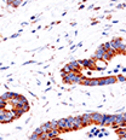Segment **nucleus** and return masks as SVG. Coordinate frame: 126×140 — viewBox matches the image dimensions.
<instances>
[{
  "label": "nucleus",
  "instance_id": "obj_19",
  "mask_svg": "<svg viewBox=\"0 0 126 140\" xmlns=\"http://www.w3.org/2000/svg\"><path fill=\"white\" fill-rule=\"evenodd\" d=\"M90 86H98V79H91Z\"/></svg>",
  "mask_w": 126,
  "mask_h": 140
},
{
  "label": "nucleus",
  "instance_id": "obj_30",
  "mask_svg": "<svg viewBox=\"0 0 126 140\" xmlns=\"http://www.w3.org/2000/svg\"><path fill=\"white\" fill-rule=\"evenodd\" d=\"M51 140H62V139H58V138H54V139H51Z\"/></svg>",
  "mask_w": 126,
  "mask_h": 140
},
{
  "label": "nucleus",
  "instance_id": "obj_28",
  "mask_svg": "<svg viewBox=\"0 0 126 140\" xmlns=\"http://www.w3.org/2000/svg\"><path fill=\"white\" fill-rule=\"evenodd\" d=\"M14 1H15V0H7V2H9V4H12Z\"/></svg>",
  "mask_w": 126,
  "mask_h": 140
},
{
  "label": "nucleus",
  "instance_id": "obj_33",
  "mask_svg": "<svg viewBox=\"0 0 126 140\" xmlns=\"http://www.w3.org/2000/svg\"><path fill=\"white\" fill-rule=\"evenodd\" d=\"M29 140H30V139H29Z\"/></svg>",
  "mask_w": 126,
  "mask_h": 140
},
{
  "label": "nucleus",
  "instance_id": "obj_9",
  "mask_svg": "<svg viewBox=\"0 0 126 140\" xmlns=\"http://www.w3.org/2000/svg\"><path fill=\"white\" fill-rule=\"evenodd\" d=\"M59 133H61L59 129H51V130L47 132V137H49V139L51 140V139H54V138H56Z\"/></svg>",
  "mask_w": 126,
  "mask_h": 140
},
{
  "label": "nucleus",
  "instance_id": "obj_12",
  "mask_svg": "<svg viewBox=\"0 0 126 140\" xmlns=\"http://www.w3.org/2000/svg\"><path fill=\"white\" fill-rule=\"evenodd\" d=\"M81 81H83V77H81L79 74H75L74 80H73V82H72V84H81Z\"/></svg>",
  "mask_w": 126,
  "mask_h": 140
},
{
  "label": "nucleus",
  "instance_id": "obj_10",
  "mask_svg": "<svg viewBox=\"0 0 126 140\" xmlns=\"http://www.w3.org/2000/svg\"><path fill=\"white\" fill-rule=\"evenodd\" d=\"M57 129H59L61 132L66 130V118H61L59 121H57Z\"/></svg>",
  "mask_w": 126,
  "mask_h": 140
},
{
  "label": "nucleus",
  "instance_id": "obj_23",
  "mask_svg": "<svg viewBox=\"0 0 126 140\" xmlns=\"http://www.w3.org/2000/svg\"><path fill=\"white\" fill-rule=\"evenodd\" d=\"M34 133H35V134H38V135H40V134H41V133H44V132H42L41 127H40V128H36V129L34 130Z\"/></svg>",
  "mask_w": 126,
  "mask_h": 140
},
{
  "label": "nucleus",
  "instance_id": "obj_21",
  "mask_svg": "<svg viewBox=\"0 0 126 140\" xmlns=\"http://www.w3.org/2000/svg\"><path fill=\"white\" fill-rule=\"evenodd\" d=\"M5 106H6V100L0 98V108H5Z\"/></svg>",
  "mask_w": 126,
  "mask_h": 140
},
{
  "label": "nucleus",
  "instance_id": "obj_17",
  "mask_svg": "<svg viewBox=\"0 0 126 140\" xmlns=\"http://www.w3.org/2000/svg\"><path fill=\"white\" fill-rule=\"evenodd\" d=\"M118 134H119V135H121V137H124V135L126 134L125 128H119V129H118Z\"/></svg>",
  "mask_w": 126,
  "mask_h": 140
},
{
  "label": "nucleus",
  "instance_id": "obj_32",
  "mask_svg": "<svg viewBox=\"0 0 126 140\" xmlns=\"http://www.w3.org/2000/svg\"><path fill=\"white\" fill-rule=\"evenodd\" d=\"M125 53H126V50H125Z\"/></svg>",
  "mask_w": 126,
  "mask_h": 140
},
{
  "label": "nucleus",
  "instance_id": "obj_6",
  "mask_svg": "<svg viewBox=\"0 0 126 140\" xmlns=\"http://www.w3.org/2000/svg\"><path fill=\"white\" fill-rule=\"evenodd\" d=\"M104 53H106V51H104L103 46H99V47L97 48V51H96V53L93 55V59H97V60H101Z\"/></svg>",
  "mask_w": 126,
  "mask_h": 140
},
{
  "label": "nucleus",
  "instance_id": "obj_26",
  "mask_svg": "<svg viewBox=\"0 0 126 140\" xmlns=\"http://www.w3.org/2000/svg\"><path fill=\"white\" fill-rule=\"evenodd\" d=\"M5 111H6V110H5V108H0V115H2Z\"/></svg>",
  "mask_w": 126,
  "mask_h": 140
},
{
  "label": "nucleus",
  "instance_id": "obj_20",
  "mask_svg": "<svg viewBox=\"0 0 126 140\" xmlns=\"http://www.w3.org/2000/svg\"><path fill=\"white\" fill-rule=\"evenodd\" d=\"M70 71H73V70L70 69L69 64H68V65H66V67L63 68V72H70Z\"/></svg>",
  "mask_w": 126,
  "mask_h": 140
},
{
  "label": "nucleus",
  "instance_id": "obj_11",
  "mask_svg": "<svg viewBox=\"0 0 126 140\" xmlns=\"http://www.w3.org/2000/svg\"><path fill=\"white\" fill-rule=\"evenodd\" d=\"M74 125H75V129H80L83 127V122H81V116L74 117Z\"/></svg>",
  "mask_w": 126,
  "mask_h": 140
},
{
  "label": "nucleus",
  "instance_id": "obj_3",
  "mask_svg": "<svg viewBox=\"0 0 126 140\" xmlns=\"http://www.w3.org/2000/svg\"><path fill=\"white\" fill-rule=\"evenodd\" d=\"M91 117H92V122H96V123H99V125H102V122L104 120V115H101V113H97V112L91 113Z\"/></svg>",
  "mask_w": 126,
  "mask_h": 140
},
{
  "label": "nucleus",
  "instance_id": "obj_25",
  "mask_svg": "<svg viewBox=\"0 0 126 140\" xmlns=\"http://www.w3.org/2000/svg\"><path fill=\"white\" fill-rule=\"evenodd\" d=\"M19 4H21V0H15L14 2H12V5H14L15 7H17V6H18Z\"/></svg>",
  "mask_w": 126,
  "mask_h": 140
},
{
  "label": "nucleus",
  "instance_id": "obj_24",
  "mask_svg": "<svg viewBox=\"0 0 126 140\" xmlns=\"http://www.w3.org/2000/svg\"><path fill=\"white\" fill-rule=\"evenodd\" d=\"M118 81H120V82H125V81H126V79L124 77V76L119 75V76H118Z\"/></svg>",
  "mask_w": 126,
  "mask_h": 140
},
{
  "label": "nucleus",
  "instance_id": "obj_2",
  "mask_svg": "<svg viewBox=\"0 0 126 140\" xmlns=\"http://www.w3.org/2000/svg\"><path fill=\"white\" fill-rule=\"evenodd\" d=\"M115 121V115H104V120L102 122V126H112Z\"/></svg>",
  "mask_w": 126,
  "mask_h": 140
},
{
  "label": "nucleus",
  "instance_id": "obj_14",
  "mask_svg": "<svg viewBox=\"0 0 126 140\" xmlns=\"http://www.w3.org/2000/svg\"><path fill=\"white\" fill-rule=\"evenodd\" d=\"M79 63H80V65H83V67H85V68H89V65H90V59H85V60H80Z\"/></svg>",
  "mask_w": 126,
  "mask_h": 140
},
{
  "label": "nucleus",
  "instance_id": "obj_8",
  "mask_svg": "<svg viewBox=\"0 0 126 140\" xmlns=\"http://www.w3.org/2000/svg\"><path fill=\"white\" fill-rule=\"evenodd\" d=\"M69 67H70V69L73 70V71H75V72H78L79 70H80V63L78 62V60H72L69 63Z\"/></svg>",
  "mask_w": 126,
  "mask_h": 140
},
{
  "label": "nucleus",
  "instance_id": "obj_7",
  "mask_svg": "<svg viewBox=\"0 0 126 140\" xmlns=\"http://www.w3.org/2000/svg\"><path fill=\"white\" fill-rule=\"evenodd\" d=\"M107 68V63L103 62L102 59L101 60H95V69L96 70H102Z\"/></svg>",
  "mask_w": 126,
  "mask_h": 140
},
{
  "label": "nucleus",
  "instance_id": "obj_31",
  "mask_svg": "<svg viewBox=\"0 0 126 140\" xmlns=\"http://www.w3.org/2000/svg\"><path fill=\"white\" fill-rule=\"evenodd\" d=\"M124 137H125V138H126V134H125V135H124Z\"/></svg>",
  "mask_w": 126,
  "mask_h": 140
},
{
  "label": "nucleus",
  "instance_id": "obj_29",
  "mask_svg": "<svg viewBox=\"0 0 126 140\" xmlns=\"http://www.w3.org/2000/svg\"><path fill=\"white\" fill-rule=\"evenodd\" d=\"M119 140H126V138H125V137H121V138H120Z\"/></svg>",
  "mask_w": 126,
  "mask_h": 140
},
{
  "label": "nucleus",
  "instance_id": "obj_1",
  "mask_svg": "<svg viewBox=\"0 0 126 140\" xmlns=\"http://www.w3.org/2000/svg\"><path fill=\"white\" fill-rule=\"evenodd\" d=\"M14 118H15L14 111H7L6 110L2 115H0V122L1 123H9V122L14 121Z\"/></svg>",
  "mask_w": 126,
  "mask_h": 140
},
{
  "label": "nucleus",
  "instance_id": "obj_18",
  "mask_svg": "<svg viewBox=\"0 0 126 140\" xmlns=\"http://www.w3.org/2000/svg\"><path fill=\"white\" fill-rule=\"evenodd\" d=\"M102 46H103L104 51H108V50H110V43H109V42H106V43H103Z\"/></svg>",
  "mask_w": 126,
  "mask_h": 140
},
{
  "label": "nucleus",
  "instance_id": "obj_27",
  "mask_svg": "<svg viewBox=\"0 0 126 140\" xmlns=\"http://www.w3.org/2000/svg\"><path fill=\"white\" fill-rule=\"evenodd\" d=\"M123 116H124V121H125V123H126V113H123Z\"/></svg>",
  "mask_w": 126,
  "mask_h": 140
},
{
  "label": "nucleus",
  "instance_id": "obj_16",
  "mask_svg": "<svg viewBox=\"0 0 126 140\" xmlns=\"http://www.w3.org/2000/svg\"><path fill=\"white\" fill-rule=\"evenodd\" d=\"M81 84H84V86H90V84H91V79H83Z\"/></svg>",
  "mask_w": 126,
  "mask_h": 140
},
{
  "label": "nucleus",
  "instance_id": "obj_4",
  "mask_svg": "<svg viewBox=\"0 0 126 140\" xmlns=\"http://www.w3.org/2000/svg\"><path fill=\"white\" fill-rule=\"evenodd\" d=\"M73 129H75L74 117H68V118H66V130H73Z\"/></svg>",
  "mask_w": 126,
  "mask_h": 140
},
{
  "label": "nucleus",
  "instance_id": "obj_15",
  "mask_svg": "<svg viewBox=\"0 0 126 140\" xmlns=\"http://www.w3.org/2000/svg\"><path fill=\"white\" fill-rule=\"evenodd\" d=\"M109 59H112V56H110L108 52H106V53L103 55V57H102V60H109Z\"/></svg>",
  "mask_w": 126,
  "mask_h": 140
},
{
  "label": "nucleus",
  "instance_id": "obj_13",
  "mask_svg": "<svg viewBox=\"0 0 126 140\" xmlns=\"http://www.w3.org/2000/svg\"><path fill=\"white\" fill-rule=\"evenodd\" d=\"M104 82H106V84H114V82H116V79H115V77H113V76H110V77H107V79H104Z\"/></svg>",
  "mask_w": 126,
  "mask_h": 140
},
{
  "label": "nucleus",
  "instance_id": "obj_5",
  "mask_svg": "<svg viewBox=\"0 0 126 140\" xmlns=\"http://www.w3.org/2000/svg\"><path fill=\"white\" fill-rule=\"evenodd\" d=\"M81 122H83V126H89L92 123V117H91V113H85L81 116Z\"/></svg>",
  "mask_w": 126,
  "mask_h": 140
},
{
  "label": "nucleus",
  "instance_id": "obj_22",
  "mask_svg": "<svg viewBox=\"0 0 126 140\" xmlns=\"http://www.w3.org/2000/svg\"><path fill=\"white\" fill-rule=\"evenodd\" d=\"M38 138H39V135H38V134H35V133H33V134L30 135V138H29V139H30V140H38Z\"/></svg>",
  "mask_w": 126,
  "mask_h": 140
}]
</instances>
